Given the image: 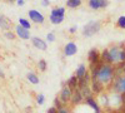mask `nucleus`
Wrapping results in <instances>:
<instances>
[{
	"instance_id": "393cba45",
	"label": "nucleus",
	"mask_w": 125,
	"mask_h": 113,
	"mask_svg": "<svg viewBox=\"0 0 125 113\" xmlns=\"http://www.w3.org/2000/svg\"><path fill=\"white\" fill-rule=\"evenodd\" d=\"M46 39L49 40V42H54V40H55V35H54V33H49V34L46 35Z\"/></svg>"
},
{
	"instance_id": "9b49d317",
	"label": "nucleus",
	"mask_w": 125,
	"mask_h": 113,
	"mask_svg": "<svg viewBox=\"0 0 125 113\" xmlns=\"http://www.w3.org/2000/svg\"><path fill=\"white\" fill-rule=\"evenodd\" d=\"M31 42H33V44H34L35 48H38L40 50H46V48H48L46 43L44 42L43 39H40L38 37H33V38H31Z\"/></svg>"
},
{
	"instance_id": "a878e982",
	"label": "nucleus",
	"mask_w": 125,
	"mask_h": 113,
	"mask_svg": "<svg viewBox=\"0 0 125 113\" xmlns=\"http://www.w3.org/2000/svg\"><path fill=\"white\" fill-rule=\"evenodd\" d=\"M5 37H6L8 39H14V38H15V35H14L11 32H6V33H5Z\"/></svg>"
},
{
	"instance_id": "20e7f679",
	"label": "nucleus",
	"mask_w": 125,
	"mask_h": 113,
	"mask_svg": "<svg viewBox=\"0 0 125 113\" xmlns=\"http://www.w3.org/2000/svg\"><path fill=\"white\" fill-rule=\"evenodd\" d=\"M113 90L116 94H125V74L118 77L113 83Z\"/></svg>"
},
{
	"instance_id": "9d476101",
	"label": "nucleus",
	"mask_w": 125,
	"mask_h": 113,
	"mask_svg": "<svg viewBox=\"0 0 125 113\" xmlns=\"http://www.w3.org/2000/svg\"><path fill=\"white\" fill-rule=\"evenodd\" d=\"M16 34L20 37V39H24V40H28L30 38V32L29 29L21 26V25H18L16 26Z\"/></svg>"
},
{
	"instance_id": "a211bd4d",
	"label": "nucleus",
	"mask_w": 125,
	"mask_h": 113,
	"mask_svg": "<svg viewBox=\"0 0 125 113\" xmlns=\"http://www.w3.org/2000/svg\"><path fill=\"white\" fill-rule=\"evenodd\" d=\"M26 78H28V80L30 82V83H33V84H39V78H38L36 74H34V73H28Z\"/></svg>"
},
{
	"instance_id": "7ed1b4c3",
	"label": "nucleus",
	"mask_w": 125,
	"mask_h": 113,
	"mask_svg": "<svg viewBox=\"0 0 125 113\" xmlns=\"http://www.w3.org/2000/svg\"><path fill=\"white\" fill-rule=\"evenodd\" d=\"M64 14L65 9L64 8H55L50 13V22L53 24H60L64 22Z\"/></svg>"
},
{
	"instance_id": "c756f323",
	"label": "nucleus",
	"mask_w": 125,
	"mask_h": 113,
	"mask_svg": "<svg viewBox=\"0 0 125 113\" xmlns=\"http://www.w3.org/2000/svg\"><path fill=\"white\" fill-rule=\"evenodd\" d=\"M16 4H18L19 6H23V5L25 4V1H24V0H16Z\"/></svg>"
},
{
	"instance_id": "7c9ffc66",
	"label": "nucleus",
	"mask_w": 125,
	"mask_h": 113,
	"mask_svg": "<svg viewBox=\"0 0 125 113\" xmlns=\"http://www.w3.org/2000/svg\"><path fill=\"white\" fill-rule=\"evenodd\" d=\"M76 29H78L76 26H73V28L69 29V32H70V33H75V32H76Z\"/></svg>"
},
{
	"instance_id": "dca6fc26",
	"label": "nucleus",
	"mask_w": 125,
	"mask_h": 113,
	"mask_svg": "<svg viewBox=\"0 0 125 113\" xmlns=\"http://www.w3.org/2000/svg\"><path fill=\"white\" fill-rule=\"evenodd\" d=\"M66 84H68V87H69V88L74 89V88H76V87H78V84H79V79L76 78V75H73V77H70V78L68 79Z\"/></svg>"
},
{
	"instance_id": "423d86ee",
	"label": "nucleus",
	"mask_w": 125,
	"mask_h": 113,
	"mask_svg": "<svg viewBox=\"0 0 125 113\" xmlns=\"http://www.w3.org/2000/svg\"><path fill=\"white\" fill-rule=\"evenodd\" d=\"M29 18L33 20L34 23H39V24H43L44 23V15L41 14V13H39L38 10H34V9H31V10H29Z\"/></svg>"
},
{
	"instance_id": "473e14b6",
	"label": "nucleus",
	"mask_w": 125,
	"mask_h": 113,
	"mask_svg": "<svg viewBox=\"0 0 125 113\" xmlns=\"http://www.w3.org/2000/svg\"><path fill=\"white\" fill-rule=\"evenodd\" d=\"M10 1H16V0H10Z\"/></svg>"
},
{
	"instance_id": "4be33fe9",
	"label": "nucleus",
	"mask_w": 125,
	"mask_h": 113,
	"mask_svg": "<svg viewBox=\"0 0 125 113\" xmlns=\"http://www.w3.org/2000/svg\"><path fill=\"white\" fill-rule=\"evenodd\" d=\"M46 62L44 60V59H40V62H39V69L41 70V72H45L46 70Z\"/></svg>"
},
{
	"instance_id": "b1692460",
	"label": "nucleus",
	"mask_w": 125,
	"mask_h": 113,
	"mask_svg": "<svg viewBox=\"0 0 125 113\" xmlns=\"http://www.w3.org/2000/svg\"><path fill=\"white\" fill-rule=\"evenodd\" d=\"M44 100H45V96H44V94H38V96H36V102H38V104H43Z\"/></svg>"
},
{
	"instance_id": "bb28decb",
	"label": "nucleus",
	"mask_w": 125,
	"mask_h": 113,
	"mask_svg": "<svg viewBox=\"0 0 125 113\" xmlns=\"http://www.w3.org/2000/svg\"><path fill=\"white\" fill-rule=\"evenodd\" d=\"M56 113H69V111L66 108H61V109H58Z\"/></svg>"
},
{
	"instance_id": "cd10ccee",
	"label": "nucleus",
	"mask_w": 125,
	"mask_h": 113,
	"mask_svg": "<svg viewBox=\"0 0 125 113\" xmlns=\"http://www.w3.org/2000/svg\"><path fill=\"white\" fill-rule=\"evenodd\" d=\"M58 111H56V108L55 107H51V108H49V111H48V113H56Z\"/></svg>"
},
{
	"instance_id": "6e6552de",
	"label": "nucleus",
	"mask_w": 125,
	"mask_h": 113,
	"mask_svg": "<svg viewBox=\"0 0 125 113\" xmlns=\"http://www.w3.org/2000/svg\"><path fill=\"white\" fill-rule=\"evenodd\" d=\"M89 6L94 10L106 8L108 6V0H89Z\"/></svg>"
},
{
	"instance_id": "4468645a",
	"label": "nucleus",
	"mask_w": 125,
	"mask_h": 113,
	"mask_svg": "<svg viewBox=\"0 0 125 113\" xmlns=\"http://www.w3.org/2000/svg\"><path fill=\"white\" fill-rule=\"evenodd\" d=\"M101 62L104 64H113V59H111V55L109 53V49H105L101 53Z\"/></svg>"
},
{
	"instance_id": "aec40b11",
	"label": "nucleus",
	"mask_w": 125,
	"mask_h": 113,
	"mask_svg": "<svg viewBox=\"0 0 125 113\" xmlns=\"http://www.w3.org/2000/svg\"><path fill=\"white\" fill-rule=\"evenodd\" d=\"M0 28H3L5 30L9 29V20L5 16H3V15H0Z\"/></svg>"
},
{
	"instance_id": "c85d7f7f",
	"label": "nucleus",
	"mask_w": 125,
	"mask_h": 113,
	"mask_svg": "<svg viewBox=\"0 0 125 113\" xmlns=\"http://www.w3.org/2000/svg\"><path fill=\"white\" fill-rule=\"evenodd\" d=\"M41 4H43V6H48L50 4V1L49 0H41Z\"/></svg>"
},
{
	"instance_id": "39448f33",
	"label": "nucleus",
	"mask_w": 125,
	"mask_h": 113,
	"mask_svg": "<svg viewBox=\"0 0 125 113\" xmlns=\"http://www.w3.org/2000/svg\"><path fill=\"white\" fill-rule=\"evenodd\" d=\"M88 57H89V62H90L91 67H95V65H99L100 64L101 55L99 54V52H98L96 49H91L90 52H89V54H88Z\"/></svg>"
},
{
	"instance_id": "0eeeda50",
	"label": "nucleus",
	"mask_w": 125,
	"mask_h": 113,
	"mask_svg": "<svg viewBox=\"0 0 125 113\" xmlns=\"http://www.w3.org/2000/svg\"><path fill=\"white\" fill-rule=\"evenodd\" d=\"M71 97H73V89L69 88L68 86L62 88L61 93H60V100L62 102V103H68V102H70Z\"/></svg>"
},
{
	"instance_id": "2f4dec72",
	"label": "nucleus",
	"mask_w": 125,
	"mask_h": 113,
	"mask_svg": "<svg viewBox=\"0 0 125 113\" xmlns=\"http://www.w3.org/2000/svg\"><path fill=\"white\" fill-rule=\"evenodd\" d=\"M0 77H1V78H4L5 75H4V73H3V70L1 69H0Z\"/></svg>"
},
{
	"instance_id": "f03ea898",
	"label": "nucleus",
	"mask_w": 125,
	"mask_h": 113,
	"mask_svg": "<svg viewBox=\"0 0 125 113\" xmlns=\"http://www.w3.org/2000/svg\"><path fill=\"white\" fill-rule=\"evenodd\" d=\"M100 22H95V20H90V22L83 28V34H84V37H91L94 35L95 33L99 32L100 29Z\"/></svg>"
},
{
	"instance_id": "1a4fd4ad",
	"label": "nucleus",
	"mask_w": 125,
	"mask_h": 113,
	"mask_svg": "<svg viewBox=\"0 0 125 113\" xmlns=\"http://www.w3.org/2000/svg\"><path fill=\"white\" fill-rule=\"evenodd\" d=\"M76 52H78V47H76L75 43H73V42L68 43V44L65 45V48H64V54H65L66 57L74 55V54H76Z\"/></svg>"
},
{
	"instance_id": "ddd939ff",
	"label": "nucleus",
	"mask_w": 125,
	"mask_h": 113,
	"mask_svg": "<svg viewBox=\"0 0 125 113\" xmlns=\"http://www.w3.org/2000/svg\"><path fill=\"white\" fill-rule=\"evenodd\" d=\"M85 102H86V104H88L89 107H91V108L94 109V112H95V113H100V108H99V106H98V103H96V100L94 99L91 96H90V97H86V98H85Z\"/></svg>"
},
{
	"instance_id": "f8f14e48",
	"label": "nucleus",
	"mask_w": 125,
	"mask_h": 113,
	"mask_svg": "<svg viewBox=\"0 0 125 113\" xmlns=\"http://www.w3.org/2000/svg\"><path fill=\"white\" fill-rule=\"evenodd\" d=\"M104 89V84L100 83L99 80H91V90L96 94H100Z\"/></svg>"
},
{
	"instance_id": "f3484780",
	"label": "nucleus",
	"mask_w": 125,
	"mask_h": 113,
	"mask_svg": "<svg viewBox=\"0 0 125 113\" xmlns=\"http://www.w3.org/2000/svg\"><path fill=\"white\" fill-rule=\"evenodd\" d=\"M85 74H86V68H85V65H84V64H80V65L78 67V69H76V73H75L76 78L80 80Z\"/></svg>"
},
{
	"instance_id": "5701e85b",
	"label": "nucleus",
	"mask_w": 125,
	"mask_h": 113,
	"mask_svg": "<svg viewBox=\"0 0 125 113\" xmlns=\"http://www.w3.org/2000/svg\"><path fill=\"white\" fill-rule=\"evenodd\" d=\"M118 26H120L121 29H125V16L124 15H121L118 19Z\"/></svg>"
},
{
	"instance_id": "2eb2a0df",
	"label": "nucleus",
	"mask_w": 125,
	"mask_h": 113,
	"mask_svg": "<svg viewBox=\"0 0 125 113\" xmlns=\"http://www.w3.org/2000/svg\"><path fill=\"white\" fill-rule=\"evenodd\" d=\"M83 98H84V96L81 94V92L78 89L75 90V93H73V97H71V102H73V104H79L80 102L83 100Z\"/></svg>"
},
{
	"instance_id": "412c9836",
	"label": "nucleus",
	"mask_w": 125,
	"mask_h": 113,
	"mask_svg": "<svg viewBox=\"0 0 125 113\" xmlns=\"http://www.w3.org/2000/svg\"><path fill=\"white\" fill-rule=\"evenodd\" d=\"M19 25H21V26L29 29V28H30V22H28V20L24 19V18H20V19H19Z\"/></svg>"
},
{
	"instance_id": "6ab92c4d",
	"label": "nucleus",
	"mask_w": 125,
	"mask_h": 113,
	"mask_svg": "<svg viewBox=\"0 0 125 113\" xmlns=\"http://www.w3.org/2000/svg\"><path fill=\"white\" fill-rule=\"evenodd\" d=\"M80 4H81V0H68L66 1V5L71 9H75V8L80 6Z\"/></svg>"
},
{
	"instance_id": "f257e3e1",
	"label": "nucleus",
	"mask_w": 125,
	"mask_h": 113,
	"mask_svg": "<svg viewBox=\"0 0 125 113\" xmlns=\"http://www.w3.org/2000/svg\"><path fill=\"white\" fill-rule=\"evenodd\" d=\"M115 69L111 64H99L95 67H91V80H99L104 86L109 84L114 79Z\"/></svg>"
}]
</instances>
